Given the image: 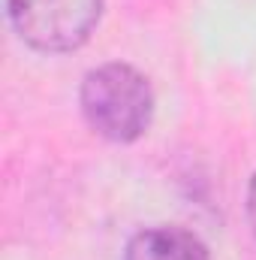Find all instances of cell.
Wrapping results in <instances>:
<instances>
[{
    "mask_svg": "<svg viewBox=\"0 0 256 260\" xmlns=\"http://www.w3.org/2000/svg\"><path fill=\"white\" fill-rule=\"evenodd\" d=\"M78 106L88 127L109 142H136L154 118V91L133 64L109 61L84 73Z\"/></svg>",
    "mask_w": 256,
    "mask_h": 260,
    "instance_id": "cell-1",
    "label": "cell"
},
{
    "mask_svg": "<svg viewBox=\"0 0 256 260\" xmlns=\"http://www.w3.org/2000/svg\"><path fill=\"white\" fill-rule=\"evenodd\" d=\"M103 0H9L15 34L46 55L81 49L97 30Z\"/></svg>",
    "mask_w": 256,
    "mask_h": 260,
    "instance_id": "cell-2",
    "label": "cell"
},
{
    "mask_svg": "<svg viewBox=\"0 0 256 260\" xmlns=\"http://www.w3.org/2000/svg\"><path fill=\"white\" fill-rule=\"evenodd\" d=\"M124 260H211L205 242L184 227H145L133 233Z\"/></svg>",
    "mask_w": 256,
    "mask_h": 260,
    "instance_id": "cell-3",
    "label": "cell"
},
{
    "mask_svg": "<svg viewBox=\"0 0 256 260\" xmlns=\"http://www.w3.org/2000/svg\"><path fill=\"white\" fill-rule=\"evenodd\" d=\"M247 221H250V230L256 236V173L250 179V185H247Z\"/></svg>",
    "mask_w": 256,
    "mask_h": 260,
    "instance_id": "cell-4",
    "label": "cell"
}]
</instances>
